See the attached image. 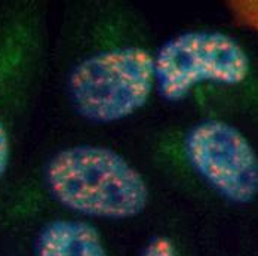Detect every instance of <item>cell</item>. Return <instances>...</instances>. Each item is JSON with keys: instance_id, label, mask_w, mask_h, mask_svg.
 <instances>
[{"instance_id": "6", "label": "cell", "mask_w": 258, "mask_h": 256, "mask_svg": "<svg viewBox=\"0 0 258 256\" xmlns=\"http://www.w3.org/2000/svg\"><path fill=\"white\" fill-rule=\"evenodd\" d=\"M141 256H177V247L169 237H155L143 250Z\"/></svg>"}, {"instance_id": "5", "label": "cell", "mask_w": 258, "mask_h": 256, "mask_svg": "<svg viewBox=\"0 0 258 256\" xmlns=\"http://www.w3.org/2000/svg\"><path fill=\"white\" fill-rule=\"evenodd\" d=\"M39 256H108L98 230L88 222L56 219L39 235Z\"/></svg>"}, {"instance_id": "4", "label": "cell", "mask_w": 258, "mask_h": 256, "mask_svg": "<svg viewBox=\"0 0 258 256\" xmlns=\"http://www.w3.org/2000/svg\"><path fill=\"white\" fill-rule=\"evenodd\" d=\"M185 153L196 172L233 203L258 196V155L248 138L230 123L207 120L187 135Z\"/></svg>"}, {"instance_id": "2", "label": "cell", "mask_w": 258, "mask_h": 256, "mask_svg": "<svg viewBox=\"0 0 258 256\" xmlns=\"http://www.w3.org/2000/svg\"><path fill=\"white\" fill-rule=\"evenodd\" d=\"M156 84L155 56L143 48H116L83 59L69 78L79 113L97 123H113L143 108Z\"/></svg>"}, {"instance_id": "1", "label": "cell", "mask_w": 258, "mask_h": 256, "mask_svg": "<svg viewBox=\"0 0 258 256\" xmlns=\"http://www.w3.org/2000/svg\"><path fill=\"white\" fill-rule=\"evenodd\" d=\"M53 197L82 215L126 219L149 203L143 175L119 153L98 145H76L55 154L46 167Z\"/></svg>"}, {"instance_id": "8", "label": "cell", "mask_w": 258, "mask_h": 256, "mask_svg": "<svg viewBox=\"0 0 258 256\" xmlns=\"http://www.w3.org/2000/svg\"><path fill=\"white\" fill-rule=\"evenodd\" d=\"M240 11L243 14V18H246L252 26L258 28V2L240 3Z\"/></svg>"}, {"instance_id": "3", "label": "cell", "mask_w": 258, "mask_h": 256, "mask_svg": "<svg viewBox=\"0 0 258 256\" xmlns=\"http://www.w3.org/2000/svg\"><path fill=\"white\" fill-rule=\"evenodd\" d=\"M156 84L168 101H181L204 81L239 84L251 71L245 49L220 31H187L168 40L155 56Z\"/></svg>"}, {"instance_id": "7", "label": "cell", "mask_w": 258, "mask_h": 256, "mask_svg": "<svg viewBox=\"0 0 258 256\" xmlns=\"http://www.w3.org/2000/svg\"><path fill=\"white\" fill-rule=\"evenodd\" d=\"M8 163H9V139H8L6 129L0 120V180L5 175Z\"/></svg>"}]
</instances>
